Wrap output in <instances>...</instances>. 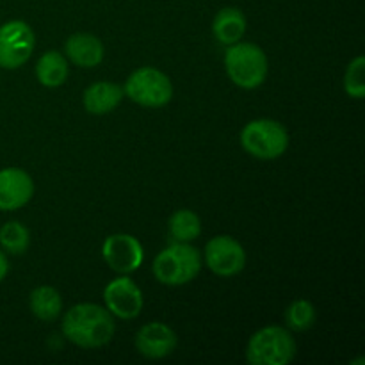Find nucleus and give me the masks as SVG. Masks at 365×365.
I'll return each mask as SVG.
<instances>
[{
    "label": "nucleus",
    "instance_id": "nucleus-12",
    "mask_svg": "<svg viewBox=\"0 0 365 365\" xmlns=\"http://www.w3.org/2000/svg\"><path fill=\"white\" fill-rule=\"evenodd\" d=\"M34 196V180L21 168L0 170V210L11 212L31 202Z\"/></svg>",
    "mask_w": 365,
    "mask_h": 365
},
{
    "label": "nucleus",
    "instance_id": "nucleus-22",
    "mask_svg": "<svg viewBox=\"0 0 365 365\" xmlns=\"http://www.w3.org/2000/svg\"><path fill=\"white\" fill-rule=\"evenodd\" d=\"M7 273H9V262H7L6 253L0 252V282L7 277Z\"/></svg>",
    "mask_w": 365,
    "mask_h": 365
},
{
    "label": "nucleus",
    "instance_id": "nucleus-14",
    "mask_svg": "<svg viewBox=\"0 0 365 365\" xmlns=\"http://www.w3.org/2000/svg\"><path fill=\"white\" fill-rule=\"evenodd\" d=\"M123 96V88H121L120 84H116V82L100 81L86 89L84 95H82V103H84V109L88 110L89 114L102 116V114L113 113V110L121 103Z\"/></svg>",
    "mask_w": 365,
    "mask_h": 365
},
{
    "label": "nucleus",
    "instance_id": "nucleus-20",
    "mask_svg": "<svg viewBox=\"0 0 365 365\" xmlns=\"http://www.w3.org/2000/svg\"><path fill=\"white\" fill-rule=\"evenodd\" d=\"M317 319L316 309L309 299H296L285 309V323L291 330L305 331L314 327Z\"/></svg>",
    "mask_w": 365,
    "mask_h": 365
},
{
    "label": "nucleus",
    "instance_id": "nucleus-11",
    "mask_svg": "<svg viewBox=\"0 0 365 365\" xmlns=\"http://www.w3.org/2000/svg\"><path fill=\"white\" fill-rule=\"evenodd\" d=\"M135 349L139 355L150 360H160L170 356L177 349L178 337L171 327L160 321L145 324L135 334Z\"/></svg>",
    "mask_w": 365,
    "mask_h": 365
},
{
    "label": "nucleus",
    "instance_id": "nucleus-8",
    "mask_svg": "<svg viewBox=\"0 0 365 365\" xmlns=\"http://www.w3.org/2000/svg\"><path fill=\"white\" fill-rule=\"evenodd\" d=\"M205 264L217 277H235L246 266V252L232 235H216L205 245Z\"/></svg>",
    "mask_w": 365,
    "mask_h": 365
},
{
    "label": "nucleus",
    "instance_id": "nucleus-2",
    "mask_svg": "<svg viewBox=\"0 0 365 365\" xmlns=\"http://www.w3.org/2000/svg\"><path fill=\"white\" fill-rule=\"evenodd\" d=\"M225 70L241 89H255L264 84L269 71L267 56L255 43L237 41L225 52Z\"/></svg>",
    "mask_w": 365,
    "mask_h": 365
},
{
    "label": "nucleus",
    "instance_id": "nucleus-3",
    "mask_svg": "<svg viewBox=\"0 0 365 365\" xmlns=\"http://www.w3.org/2000/svg\"><path fill=\"white\" fill-rule=\"evenodd\" d=\"M152 269L163 285L180 287L198 277L202 269V255L189 242H175L155 257Z\"/></svg>",
    "mask_w": 365,
    "mask_h": 365
},
{
    "label": "nucleus",
    "instance_id": "nucleus-17",
    "mask_svg": "<svg viewBox=\"0 0 365 365\" xmlns=\"http://www.w3.org/2000/svg\"><path fill=\"white\" fill-rule=\"evenodd\" d=\"M29 307L36 319L43 321V323H50L56 321L61 316L63 310V298H61L59 291L50 285H41L36 287L29 296Z\"/></svg>",
    "mask_w": 365,
    "mask_h": 365
},
{
    "label": "nucleus",
    "instance_id": "nucleus-19",
    "mask_svg": "<svg viewBox=\"0 0 365 365\" xmlns=\"http://www.w3.org/2000/svg\"><path fill=\"white\" fill-rule=\"evenodd\" d=\"M31 245V234L20 221H7L0 228V246L9 255H24Z\"/></svg>",
    "mask_w": 365,
    "mask_h": 365
},
{
    "label": "nucleus",
    "instance_id": "nucleus-13",
    "mask_svg": "<svg viewBox=\"0 0 365 365\" xmlns=\"http://www.w3.org/2000/svg\"><path fill=\"white\" fill-rule=\"evenodd\" d=\"M106 56L103 43L91 32H75L64 43V57L81 68L98 66Z\"/></svg>",
    "mask_w": 365,
    "mask_h": 365
},
{
    "label": "nucleus",
    "instance_id": "nucleus-10",
    "mask_svg": "<svg viewBox=\"0 0 365 365\" xmlns=\"http://www.w3.org/2000/svg\"><path fill=\"white\" fill-rule=\"evenodd\" d=\"M103 302H106V309L114 317H120L125 321L135 319L141 314L143 305H145L141 289L132 278L125 277V274L114 278L113 282L106 285Z\"/></svg>",
    "mask_w": 365,
    "mask_h": 365
},
{
    "label": "nucleus",
    "instance_id": "nucleus-21",
    "mask_svg": "<svg viewBox=\"0 0 365 365\" xmlns=\"http://www.w3.org/2000/svg\"><path fill=\"white\" fill-rule=\"evenodd\" d=\"M344 89L348 96L356 100L365 98V59L364 56L355 57L348 64L344 73Z\"/></svg>",
    "mask_w": 365,
    "mask_h": 365
},
{
    "label": "nucleus",
    "instance_id": "nucleus-5",
    "mask_svg": "<svg viewBox=\"0 0 365 365\" xmlns=\"http://www.w3.org/2000/svg\"><path fill=\"white\" fill-rule=\"evenodd\" d=\"M241 146L255 159H278L289 148V132L280 121L260 118L245 125L241 130Z\"/></svg>",
    "mask_w": 365,
    "mask_h": 365
},
{
    "label": "nucleus",
    "instance_id": "nucleus-6",
    "mask_svg": "<svg viewBox=\"0 0 365 365\" xmlns=\"http://www.w3.org/2000/svg\"><path fill=\"white\" fill-rule=\"evenodd\" d=\"M123 93L138 106L159 109L168 106L173 98V84L164 71L152 66H143L128 75Z\"/></svg>",
    "mask_w": 365,
    "mask_h": 365
},
{
    "label": "nucleus",
    "instance_id": "nucleus-7",
    "mask_svg": "<svg viewBox=\"0 0 365 365\" xmlns=\"http://www.w3.org/2000/svg\"><path fill=\"white\" fill-rule=\"evenodd\" d=\"M36 36L24 20H9L0 25V68L16 70L31 59Z\"/></svg>",
    "mask_w": 365,
    "mask_h": 365
},
{
    "label": "nucleus",
    "instance_id": "nucleus-18",
    "mask_svg": "<svg viewBox=\"0 0 365 365\" xmlns=\"http://www.w3.org/2000/svg\"><path fill=\"white\" fill-rule=\"evenodd\" d=\"M168 230L177 242H191L202 234V221H200L198 214L192 212V210L180 209L170 217Z\"/></svg>",
    "mask_w": 365,
    "mask_h": 365
},
{
    "label": "nucleus",
    "instance_id": "nucleus-1",
    "mask_svg": "<svg viewBox=\"0 0 365 365\" xmlns=\"http://www.w3.org/2000/svg\"><path fill=\"white\" fill-rule=\"evenodd\" d=\"M113 314L96 303H78L63 317L61 331L71 344L82 349H96L109 344L114 337Z\"/></svg>",
    "mask_w": 365,
    "mask_h": 365
},
{
    "label": "nucleus",
    "instance_id": "nucleus-4",
    "mask_svg": "<svg viewBox=\"0 0 365 365\" xmlns=\"http://www.w3.org/2000/svg\"><path fill=\"white\" fill-rule=\"evenodd\" d=\"M294 356V337L291 331L277 324L260 328L246 344V362L252 365H287Z\"/></svg>",
    "mask_w": 365,
    "mask_h": 365
},
{
    "label": "nucleus",
    "instance_id": "nucleus-16",
    "mask_svg": "<svg viewBox=\"0 0 365 365\" xmlns=\"http://www.w3.org/2000/svg\"><path fill=\"white\" fill-rule=\"evenodd\" d=\"M70 68H68V59L64 53L57 52V50H48L43 53L36 64V77H38L39 84L45 88H59L66 82Z\"/></svg>",
    "mask_w": 365,
    "mask_h": 365
},
{
    "label": "nucleus",
    "instance_id": "nucleus-9",
    "mask_svg": "<svg viewBox=\"0 0 365 365\" xmlns=\"http://www.w3.org/2000/svg\"><path fill=\"white\" fill-rule=\"evenodd\" d=\"M102 257L113 271L130 274L141 267L145 260V250L134 235L113 234L103 241Z\"/></svg>",
    "mask_w": 365,
    "mask_h": 365
},
{
    "label": "nucleus",
    "instance_id": "nucleus-15",
    "mask_svg": "<svg viewBox=\"0 0 365 365\" xmlns=\"http://www.w3.org/2000/svg\"><path fill=\"white\" fill-rule=\"evenodd\" d=\"M212 32L223 45H234L241 41L246 32V16L237 7H223L212 20Z\"/></svg>",
    "mask_w": 365,
    "mask_h": 365
}]
</instances>
